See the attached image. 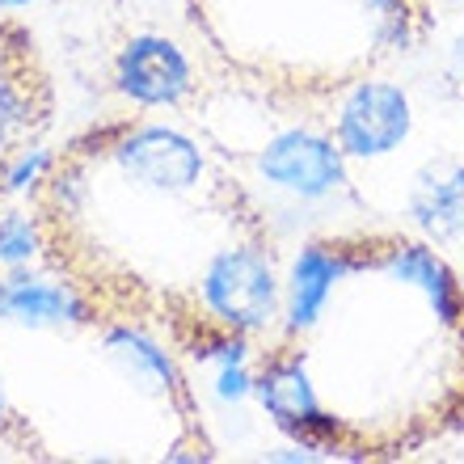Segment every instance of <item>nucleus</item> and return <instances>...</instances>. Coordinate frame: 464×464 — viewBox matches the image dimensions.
Masks as SVG:
<instances>
[{
	"instance_id": "7ed1b4c3",
	"label": "nucleus",
	"mask_w": 464,
	"mask_h": 464,
	"mask_svg": "<svg viewBox=\"0 0 464 464\" xmlns=\"http://www.w3.org/2000/svg\"><path fill=\"white\" fill-rule=\"evenodd\" d=\"M182 22L228 85L317 111L410 60L435 30V0H182Z\"/></svg>"
},
{
	"instance_id": "f03ea898",
	"label": "nucleus",
	"mask_w": 464,
	"mask_h": 464,
	"mask_svg": "<svg viewBox=\"0 0 464 464\" xmlns=\"http://www.w3.org/2000/svg\"><path fill=\"white\" fill-rule=\"evenodd\" d=\"M257 410L325 460L392 464L464 430V275L401 228L317 232L287 254L249 351Z\"/></svg>"
},
{
	"instance_id": "f257e3e1",
	"label": "nucleus",
	"mask_w": 464,
	"mask_h": 464,
	"mask_svg": "<svg viewBox=\"0 0 464 464\" xmlns=\"http://www.w3.org/2000/svg\"><path fill=\"white\" fill-rule=\"evenodd\" d=\"M38 266L81 304L182 359L249 354L279 313L287 254L262 198L208 135L160 114H114L30 186Z\"/></svg>"
}]
</instances>
